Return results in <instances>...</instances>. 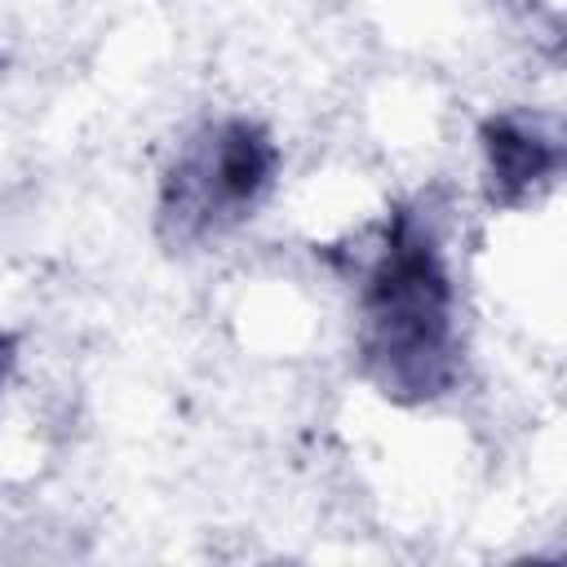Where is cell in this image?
<instances>
[{
	"label": "cell",
	"instance_id": "1",
	"mask_svg": "<svg viewBox=\"0 0 567 567\" xmlns=\"http://www.w3.org/2000/svg\"><path fill=\"white\" fill-rule=\"evenodd\" d=\"M359 368L399 408L434 403L461 381L456 284L421 204H399L359 266Z\"/></svg>",
	"mask_w": 567,
	"mask_h": 567
},
{
	"label": "cell",
	"instance_id": "2",
	"mask_svg": "<svg viewBox=\"0 0 567 567\" xmlns=\"http://www.w3.org/2000/svg\"><path fill=\"white\" fill-rule=\"evenodd\" d=\"M279 173V142L261 120H204L164 164L155 230L168 248L208 244L257 213Z\"/></svg>",
	"mask_w": 567,
	"mask_h": 567
},
{
	"label": "cell",
	"instance_id": "3",
	"mask_svg": "<svg viewBox=\"0 0 567 567\" xmlns=\"http://www.w3.org/2000/svg\"><path fill=\"white\" fill-rule=\"evenodd\" d=\"M483 195L492 208H523L563 173V128L545 111L505 106L478 124Z\"/></svg>",
	"mask_w": 567,
	"mask_h": 567
},
{
	"label": "cell",
	"instance_id": "4",
	"mask_svg": "<svg viewBox=\"0 0 567 567\" xmlns=\"http://www.w3.org/2000/svg\"><path fill=\"white\" fill-rule=\"evenodd\" d=\"M18 346H22V337L9 332V328H0V390L9 385V377L18 368Z\"/></svg>",
	"mask_w": 567,
	"mask_h": 567
}]
</instances>
